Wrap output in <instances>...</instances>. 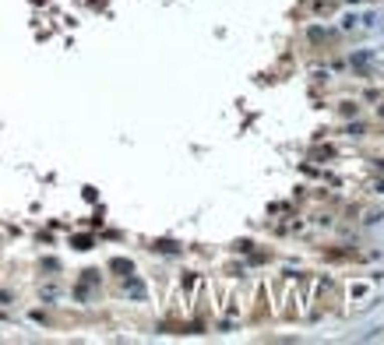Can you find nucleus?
Wrapping results in <instances>:
<instances>
[{
    "mask_svg": "<svg viewBox=\"0 0 384 345\" xmlns=\"http://www.w3.org/2000/svg\"><path fill=\"white\" fill-rule=\"evenodd\" d=\"M349 296H356V299H359V296H366V285H363V282H359V285H352V289H349Z\"/></svg>",
    "mask_w": 384,
    "mask_h": 345,
    "instance_id": "f257e3e1",
    "label": "nucleus"
},
{
    "mask_svg": "<svg viewBox=\"0 0 384 345\" xmlns=\"http://www.w3.org/2000/svg\"><path fill=\"white\" fill-rule=\"evenodd\" d=\"M373 194H384V180H377V184H373Z\"/></svg>",
    "mask_w": 384,
    "mask_h": 345,
    "instance_id": "f03ea898",
    "label": "nucleus"
},
{
    "mask_svg": "<svg viewBox=\"0 0 384 345\" xmlns=\"http://www.w3.org/2000/svg\"><path fill=\"white\" fill-rule=\"evenodd\" d=\"M377 116H380V120H384V106H377Z\"/></svg>",
    "mask_w": 384,
    "mask_h": 345,
    "instance_id": "7ed1b4c3",
    "label": "nucleus"
},
{
    "mask_svg": "<svg viewBox=\"0 0 384 345\" xmlns=\"http://www.w3.org/2000/svg\"><path fill=\"white\" fill-rule=\"evenodd\" d=\"M380 78H384V67H380Z\"/></svg>",
    "mask_w": 384,
    "mask_h": 345,
    "instance_id": "20e7f679",
    "label": "nucleus"
}]
</instances>
